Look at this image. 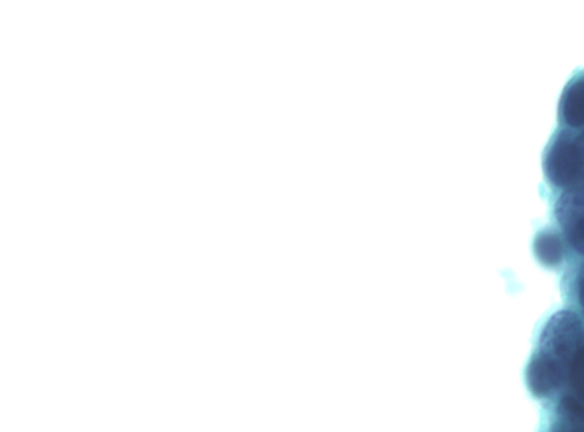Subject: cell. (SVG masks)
I'll use <instances>...</instances> for the list:
<instances>
[{"instance_id":"ba28073f","label":"cell","mask_w":584,"mask_h":432,"mask_svg":"<svg viewBox=\"0 0 584 432\" xmlns=\"http://www.w3.org/2000/svg\"><path fill=\"white\" fill-rule=\"evenodd\" d=\"M579 295L581 304L584 307V265L581 268L580 276H579Z\"/></svg>"},{"instance_id":"277c9868","label":"cell","mask_w":584,"mask_h":432,"mask_svg":"<svg viewBox=\"0 0 584 432\" xmlns=\"http://www.w3.org/2000/svg\"><path fill=\"white\" fill-rule=\"evenodd\" d=\"M559 415L562 420L573 423V425H583L584 423V407L573 397H564L559 403Z\"/></svg>"},{"instance_id":"7a4b0ae2","label":"cell","mask_w":584,"mask_h":432,"mask_svg":"<svg viewBox=\"0 0 584 432\" xmlns=\"http://www.w3.org/2000/svg\"><path fill=\"white\" fill-rule=\"evenodd\" d=\"M564 372L563 365L538 354L532 358L529 369H527V385H529L533 395L537 397L549 396L561 387Z\"/></svg>"},{"instance_id":"3957f363","label":"cell","mask_w":584,"mask_h":432,"mask_svg":"<svg viewBox=\"0 0 584 432\" xmlns=\"http://www.w3.org/2000/svg\"><path fill=\"white\" fill-rule=\"evenodd\" d=\"M535 255L542 264L556 266L564 258V244L553 232H542L534 242Z\"/></svg>"},{"instance_id":"52a82bcc","label":"cell","mask_w":584,"mask_h":432,"mask_svg":"<svg viewBox=\"0 0 584 432\" xmlns=\"http://www.w3.org/2000/svg\"><path fill=\"white\" fill-rule=\"evenodd\" d=\"M551 432H584L583 425H573V423L562 420Z\"/></svg>"},{"instance_id":"6da1fadb","label":"cell","mask_w":584,"mask_h":432,"mask_svg":"<svg viewBox=\"0 0 584 432\" xmlns=\"http://www.w3.org/2000/svg\"><path fill=\"white\" fill-rule=\"evenodd\" d=\"M581 340L582 325L579 317L569 311L558 312L542 331L539 354L565 368L579 353Z\"/></svg>"},{"instance_id":"8992f818","label":"cell","mask_w":584,"mask_h":432,"mask_svg":"<svg viewBox=\"0 0 584 432\" xmlns=\"http://www.w3.org/2000/svg\"><path fill=\"white\" fill-rule=\"evenodd\" d=\"M574 250L584 255V218L565 231Z\"/></svg>"},{"instance_id":"5b68a950","label":"cell","mask_w":584,"mask_h":432,"mask_svg":"<svg viewBox=\"0 0 584 432\" xmlns=\"http://www.w3.org/2000/svg\"><path fill=\"white\" fill-rule=\"evenodd\" d=\"M572 386L578 395L584 398V349L579 350L571 363Z\"/></svg>"}]
</instances>
